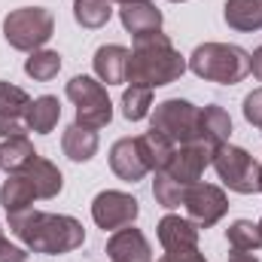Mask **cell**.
Masks as SVG:
<instances>
[{"mask_svg":"<svg viewBox=\"0 0 262 262\" xmlns=\"http://www.w3.org/2000/svg\"><path fill=\"white\" fill-rule=\"evenodd\" d=\"M9 229L28 250L46 253V256L70 253V250L82 247V241H85V229L76 216L43 213V210H34V207L9 216Z\"/></svg>","mask_w":262,"mask_h":262,"instance_id":"cell-1","label":"cell"},{"mask_svg":"<svg viewBox=\"0 0 262 262\" xmlns=\"http://www.w3.org/2000/svg\"><path fill=\"white\" fill-rule=\"evenodd\" d=\"M186 58L174 49L171 37L156 31V34H143L134 37V49L128 58V76L125 82L131 85H143V89H159V85H171L186 73Z\"/></svg>","mask_w":262,"mask_h":262,"instance_id":"cell-2","label":"cell"},{"mask_svg":"<svg viewBox=\"0 0 262 262\" xmlns=\"http://www.w3.org/2000/svg\"><path fill=\"white\" fill-rule=\"evenodd\" d=\"M189 70L220 85H238L250 73V52L235 43H201L189 55Z\"/></svg>","mask_w":262,"mask_h":262,"instance_id":"cell-3","label":"cell"},{"mask_svg":"<svg viewBox=\"0 0 262 262\" xmlns=\"http://www.w3.org/2000/svg\"><path fill=\"white\" fill-rule=\"evenodd\" d=\"M55 34V15L46 6H21L3 18V37L18 52H37Z\"/></svg>","mask_w":262,"mask_h":262,"instance_id":"cell-4","label":"cell"},{"mask_svg":"<svg viewBox=\"0 0 262 262\" xmlns=\"http://www.w3.org/2000/svg\"><path fill=\"white\" fill-rule=\"evenodd\" d=\"M216 177L232 189V192H241V195H256L262 192V165L241 146H232V143H223L213 149V159H210Z\"/></svg>","mask_w":262,"mask_h":262,"instance_id":"cell-5","label":"cell"},{"mask_svg":"<svg viewBox=\"0 0 262 262\" xmlns=\"http://www.w3.org/2000/svg\"><path fill=\"white\" fill-rule=\"evenodd\" d=\"M67 98L76 104V125L92 128V131L110 125V119H113V104H110L107 89H104L101 79L85 76V73L73 76V79L67 82Z\"/></svg>","mask_w":262,"mask_h":262,"instance_id":"cell-6","label":"cell"},{"mask_svg":"<svg viewBox=\"0 0 262 262\" xmlns=\"http://www.w3.org/2000/svg\"><path fill=\"white\" fill-rule=\"evenodd\" d=\"M198 119H201V107H195L192 101H183V98H168V101L156 104V110L149 116V128L168 137L174 146H183V143L198 140Z\"/></svg>","mask_w":262,"mask_h":262,"instance_id":"cell-7","label":"cell"},{"mask_svg":"<svg viewBox=\"0 0 262 262\" xmlns=\"http://www.w3.org/2000/svg\"><path fill=\"white\" fill-rule=\"evenodd\" d=\"M210 159H213V149H210L207 143H201V140L183 143V146H174V152H171V159L165 162L162 174L171 177V180H177L183 189H192L198 180H201L204 168L210 165Z\"/></svg>","mask_w":262,"mask_h":262,"instance_id":"cell-8","label":"cell"},{"mask_svg":"<svg viewBox=\"0 0 262 262\" xmlns=\"http://www.w3.org/2000/svg\"><path fill=\"white\" fill-rule=\"evenodd\" d=\"M137 213H140L137 198L128 192H119V189H104L92 201V220L104 232H116V229L131 226L137 220Z\"/></svg>","mask_w":262,"mask_h":262,"instance_id":"cell-9","label":"cell"},{"mask_svg":"<svg viewBox=\"0 0 262 262\" xmlns=\"http://www.w3.org/2000/svg\"><path fill=\"white\" fill-rule=\"evenodd\" d=\"M186 213H189V220L195 223L198 229H210V226H216L223 216H226V210H229V198L226 192L220 189V186H213V183H195L189 192H186Z\"/></svg>","mask_w":262,"mask_h":262,"instance_id":"cell-10","label":"cell"},{"mask_svg":"<svg viewBox=\"0 0 262 262\" xmlns=\"http://www.w3.org/2000/svg\"><path fill=\"white\" fill-rule=\"evenodd\" d=\"M31 95L12 82H0V140L28 131Z\"/></svg>","mask_w":262,"mask_h":262,"instance_id":"cell-11","label":"cell"},{"mask_svg":"<svg viewBox=\"0 0 262 262\" xmlns=\"http://www.w3.org/2000/svg\"><path fill=\"white\" fill-rule=\"evenodd\" d=\"M110 168L125 183H137L149 174V162H146L137 137H122L110 146Z\"/></svg>","mask_w":262,"mask_h":262,"instance_id":"cell-12","label":"cell"},{"mask_svg":"<svg viewBox=\"0 0 262 262\" xmlns=\"http://www.w3.org/2000/svg\"><path fill=\"white\" fill-rule=\"evenodd\" d=\"M107 256L113 262H152V247L140 229L125 226L116 229L113 238L107 241Z\"/></svg>","mask_w":262,"mask_h":262,"instance_id":"cell-13","label":"cell"},{"mask_svg":"<svg viewBox=\"0 0 262 262\" xmlns=\"http://www.w3.org/2000/svg\"><path fill=\"white\" fill-rule=\"evenodd\" d=\"M119 18H122V28L134 37L162 31V9H156L152 0H128V3H122Z\"/></svg>","mask_w":262,"mask_h":262,"instance_id":"cell-14","label":"cell"},{"mask_svg":"<svg viewBox=\"0 0 262 262\" xmlns=\"http://www.w3.org/2000/svg\"><path fill=\"white\" fill-rule=\"evenodd\" d=\"M128 58H131V49L119 46V43H107V46H101V49L95 52L92 64H95V73H98L101 82L119 85V82H125V76H128Z\"/></svg>","mask_w":262,"mask_h":262,"instance_id":"cell-15","label":"cell"},{"mask_svg":"<svg viewBox=\"0 0 262 262\" xmlns=\"http://www.w3.org/2000/svg\"><path fill=\"white\" fill-rule=\"evenodd\" d=\"M159 244L165 250H186V247H198V226L189 216H177L168 213L159 220Z\"/></svg>","mask_w":262,"mask_h":262,"instance_id":"cell-16","label":"cell"},{"mask_svg":"<svg viewBox=\"0 0 262 262\" xmlns=\"http://www.w3.org/2000/svg\"><path fill=\"white\" fill-rule=\"evenodd\" d=\"M232 137V116L220 107V104H207L201 107V119H198V140L207 143L210 149L229 143Z\"/></svg>","mask_w":262,"mask_h":262,"instance_id":"cell-17","label":"cell"},{"mask_svg":"<svg viewBox=\"0 0 262 262\" xmlns=\"http://www.w3.org/2000/svg\"><path fill=\"white\" fill-rule=\"evenodd\" d=\"M21 174L34 183V189H37V198H55L61 189H64V177H61V171L49 162V159H43V156H34L25 168H21Z\"/></svg>","mask_w":262,"mask_h":262,"instance_id":"cell-18","label":"cell"},{"mask_svg":"<svg viewBox=\"0 0 262 262\" xmlns=\"http://www.w3.org/2000/svg\"><path fill=\"white\" fill-rule=\"evenodd\" d=\"M34 201H37V189H34V183H31L21 171L9 174V177L3 180V186H0V204H3V210H6V216H15V213H21V210H31Z\"/></svg>","mask_w":262,"mask_h":262,"instance_id":"cell-19","label":"cell"},{"mask_svg":"<svg viewBox=\"0 0 262 262\" xmlns=\"http://www.w3.org/2000/svg\"><path fill=\"white\" fill-rule=\"evenodd\" d=\"M223 18L235 31H244V34L259 31L262 28V0H226Z\"/></svg>","mask_w":262,"mask_h":262,"instance_id":"cell-20","label":"cell"},{"mask_svg":"<svg viewBox=\"0 0 262 262\" xmlns=\"http://www.w3.org/2000/svg\"><path fill=\"white\" fill-rule=\"evenodd\" d=\"M98 146H101L98 131L82 128V125H76V122H73L70 128H64L61 149H64V156L70 159V162H89V159H95Z\"/></svg>","mask_w":262,"mask_h":262,"instance_id":"cell-21","label":"cell"},{"mask_svg":"<svg viewBox=\"0 0 262 262\" xmlns=\"http://www.w3.org/2000/svg\"><path fill=\"white\" fill-rule=\"evenodd\" d=\"M61 119V104L55 95H40L31 101V110H28V131H37V134H49V131L58 125Z\"/></svg>","mask_w":262,"mask_h":262,"instance_id":"cell-22","label":"cell"},{"mask_svg":"<svg viewBox=\"0 0 262 262\" xmlns=\"http://www.w3.org/2000/svg\"><path fill=\"white\" fill-rule=\"evenodd\" d=\"M34 156H37V149H34V143L28 140V134L3 137V143H0V168H3L6 174L21 171Z\"/></svg>","mask_w":262,"mask_h":262,"instance_id":"cell-23","label":"cell"},{"mask_svg":"<svg viewBox=\"0 0 262 262\" xmlns=\"http://www.w3.org/2000/svg\"><path fill=\"white\" fill-rule=\"evenodd\" d=\"M226 241L232 250L238 253H256L262 247V232L259 223H250V220H235L229 229H226Z\"/></svg>","mask_w":262,"mask_h":262,"instance_id":"cell-24","label":"cell"},{"mask_svg":"<svg viewBox=\"0 0 262 262\" xmlns=\"http://www.w3.org/2000/svg\"><path fill=\"white\" fill-rule=\"evenodd\" d=\"M110 15H113V0H73V18L89 31L104 28Z\"/></svg>","mask_w":262,"mask_h":262,"instance_id":"cell-25","label":"cell"},{"mask_svg":"<svg viewBox=\"0 0 262 262\" xmlns=\"http://www.w3.org/2000/svg\"><path fill=\"white\" fill-rule=\"evenodd\" d=\"M140 149H143V156H146V162H149V171L156 174V171H162L165 168V162L171 159V152H174V143L168 140V137H162L159 131H143L140 137Z\"/></svg>","mask_w":262,"mask_h":262,"instance_id":"cell-26","label":"cell"},{"mask_svg":"<svg viewBox=\"0 0 262 262\" xmlns=\"http://www.w3.org/2000/svg\"><path fill=\"white\" fill-rule=\"evenodd\" d=\"M58 70H61V55L52 52V49H37V52H31V58L25 61V73H28L31 79H37V82L55 79Z\"/></svg>","mask_w":262,"mask_h":262,"instance_id":"cell-27","label":"cell"},{"mask_svg":"<svg viewBox=\"0 0 262 262\" xmlns=\"http://www.w3.org/2000/svg\"><path fill=\"white\" fill-rule=\"evenodd\" d=\"M149 107H152V89H143V85H128L122 92V116L128 122H140L149 116Z\"/></svg>","mask_w":262,"mask_h":262,"instance_id":"cell-28","label":"cell"},{"mask_svg":"<svg viewBox=\"0 0 262 262\" xmlns=\"http://www.w3.org/2000/svg\"><path fill=\"white\" fill-rule=\"evenodd\" d=\"M186 192L189 189H183L177 180H171L162 171H156V180H152V198H156V204H162V207H180L186 201Z\"/></svg>","mask_w":262,"mask_h":262,"instance_id":"cell-29","label":"cell"},{"mask_svg":"<svg viewBox=\"0 0 262 262\" xmlns=\"http://www.w3.org/2000/svg\"><path fill=\"white\" fill-rule=\"evenodd\" d=\"M244 119L253 125V128L262 131V89H256V92H250L247 98H244Z\"/></svg>","mask_w":262,"mask_h":262,"instance_id":"cell-30","label":"cell"},{"mask_svg":"<svg viewBox=\"0 0 262 262\" xmlns=\"http://www.w3.org/2000/svg\"><path fill=\"white\" fill-rule=\"evenodd\" d=\"M0 262H28V250L6 241V238H0Z\"/></svg>","mask_w":262,"mask_h":262,"instance_id":"cell-31","label":"cell"},{"mask_svg":"<svg viewBox=\"0 0 262 262\" xmlns=\"http://www.w3.org/2000/svg\"><path fill=\"white\" fill-rule=\"evenodd\" d=\"M159 262H207V259L198 253V247H186V250H165V256Z\"/></svg>","mask_w":262,"mask_h":262,"instance_id":"cell-32","label":"cell"},{"mask_svg":"<svg viewBox=\"0 0 262 262\" xmlns=\"http://www.w3.org/2000/svg\"><path fill=\"white\" fill-rule=\"evenodd\" d=\"M250 73H256V79L262 82V46L250 55Z\"/></svg>","mask_w":262,"mask_h":262,"instance_id":"cell-33","label":"cell"},{"mask_svg":"<svg viewBox=\"0 0 262 262\" xmlns=\"http://www.w3.org/2000/svg\"><path fill=\"white\" fill-rule=\"evenodd\" d=\"M229 262H259L253 253H238V250H232V256H229Z\"/></svg>","mask_w":262,"mask_h":262,"instance_id":"cell-34","label":"cell"},{"mask_svg":"<svg viewBox=\"0 0 262 262\" xmlns=\"http://www.w3.org/2000/svg\"><path fill=\"white\" fill-rule=\"evenodd\" d=\"M116 3H128V0H116Z\"/></svg>","mask_w":262,"mask_h":262,"instance_id":"cell-35","label":"cell"},{"mask_svg":"<svg viewBox=\"0 0 262 262\" xmlns=\"http://www.w3.org/2000/svg\"><path fill=\"white\" fill-rule=\"evenodd\" d=\"M171 3H183V0H171Z\"/></svg>","mask_w":262,"mask_h":262,"instance_id":"cell-36","label":"cell"},{"mask_svg":"<svg viewBox=\"0 0 262 262\" xmlns=\"http://www.w3.org/2000/svg\"><path fill=\"white\" fill-rule=\"evenodd\" d=\"M259 232H262V220H259Z\"/></svg>","mask_w":262,"mask_h":262,"instance_id":"cell-37","label":"cell"},{"mask_svg":"<svg viewBox=\"0 0 262 262\" xmlns=\"http://www.w3.org/2000/svg\"><path fill=\"white\" fill-rule=\"evenodd\" d=\"M0 238H3V229H0Z\"/></svg>","mask_w":262,"mask_h":262,"instance_id":"cell-38","label":"cell"}]
</instances>
